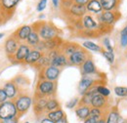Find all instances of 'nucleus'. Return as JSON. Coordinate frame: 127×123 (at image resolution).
<instances>
[{"label":"nucleus","mask_w":127,"mask_h":123,"mask_svg":"<svg viewBox=\"0 0 127 123\" xmlns=\"http://www.w3.org/2000/svg\"><path fill=\"white\" fill-rule=\"evenodd\" d=\"M56 91V83L49 80H40L37 83L35 96L51 98Z\"/></svg>","instance_id":"obj_2"},{"label":"nucleus","mask_w":127,"mask_h":123,"mask_svg":"<svg viewBox=\"0 0 127 123\" xmlns=\"http://www.w3.org/2000/svg\"><path fill=\"white\" fill-rule=\"evenodd\" d=\"M60 68L54 65H48L45 68L41 69L40 72V80H49L55 82L60 75Z\"/></svg>","instance_id":"obj_6"},{"label":"nucleus","mask_w":127,"mask_h":123,"mask_svg":"<svg viewBox=\"0 0 127 123\" xmlns=\"http://www.w3.org/2000/svg\"><path fill=\"white\" fill-rule=\"evenodd\" d=\"M96 72H97V69L94 64V62L90 58L87 59L85 62L81 65V73L83 75H92V74H95Z\"/></svg>","instance_id":"obj_17"},{"label":"nucleus","mask_w":127,"mask_h":123,"mask_svg":"<svg viewBox=\"0 0 127 123\" xmlns=\"http://www.w3.org/2000/svg\"><path fill=\"white\" fill-rule=\"evenodd\" d=\"M3 89L5 90V92L8 96V99L10 100H16L17 97L20 95L19 94V90H18V87H17V84L15 83L14 80L12 81H8L4 84V87Z\"/></svg>","instance_id":"obj_13"},{"label":"nucleus","mask_w":127,"mask_h":123,"mask_svg":"<svg viewBox=\"0 0 127 123\" xmlns=\"http://www.w3.org/2000/svg\"><path fill=\"white\" fill-rule=\"evenodd\" d=\"M46 5H47V0H40L37 4V7H36V11L38 12H42L45 8H46Z\"/></svg>","instance_id":"obj_37"},{"label":"nucleus","mask_w":127,"mask_h":123,"mask_svg":"<svg viewBox=\"0 0 127 123\" xmlns=\"http://www.w3.org/2000/svg\"><path fill=\"white\" fill-rule=\"evenodd\" d=\"M40 41L41 40H40V36H39L38 32L36 31H34V30H32V33L30 34L29 38L27 39V44H29L31 47L34 48Z\"/></svg>","instance_id":"obj_26"},{"label":"nucleus","mask_w":127,"mask_h":123,"mask_svg":"<svg viewBox=\"0 0 127 123\" xmlns=\"http://www.w3.org/2000/svg\"><path fill=\"white\" fill-rule=\"evenodd\" d=\"M4 37V33H0V39Z\"/></svg>","instance_id":"obj_48"},{"label":"nucleus","mask_w":127,"mask_h":123,"mask_svg":"<svg viewBox=\"0 0 127 123\" xmlns=\"http://www.w3.org/2000/svg\"><path fill=\"white\" fill-rule=\"evenodd\" d=\"M104 11H115L118 7L120 0H100Z\"/></svg>","instance_id":"obj_25"},{"label":"nucleus","mask_w":127,"mask_h":123,"mask_svg":"<svg viewBox=\"0 0 127 123\" xmlns=\"http://www.w3.org/2000/svg\"><path fill=\"white\" fill-rule=\"evenodd\" d=\"M87 12L86 6L84 5H78V4H74L72 3V5L68 8V13L69 15H71L73 18L79 20L81 18H83Z\"/></svg>","instance_id":"obj_14"},{"label":"nucleus","mask_w":127,"mask_h":123,"mask_svg":"<svg viewBox=\"0 0 127 123\" xmlns=\"http://www.w3.org/2000/svg\"><path fill=\"white\" fill-rule=\"evenodd\" d=\"M68 63V58H66L65 55H64L63 53L61 52L58 56H56L53 60H51V65H54V66H57V67H62L64 66Z\"/></svg>","instance_id":"obj_24"},{"label":"nucleus","mask_w":127,"mask_h":123,"mask_svg":"<svg viewBox=\"0 0 127 123\" xmlns=\"http://www.w3.org/2000/svg\"><path fill=\"white\" fill-rule=\"evenodd\" d=\"M86 9L88 12L94 14H101L104 11L100 0H90L86 5Z\"/></svg>","instance_id":"obj_19"},{"label":"nucleus","mask_w":127,"mask_h":123,"mask_svg":"<svg viewBox=\"0 0 127 123\" xmlns=\"http://www.w3.org/2000/svg\"><path fill=\"white\" fill-rule=\"evenodd\" d=\"M20 41L15 38L13 35L10 36L6 41H5V44H4V49H5V52L6 54L8 55V57H12L14 56V54L17 52L18 48L20 46Z\"/></svg>","instance_id":"obj_10"},{"label":"nucleus","mask_w":127,"mask_h":123,"mask_svg":"<svg viewBox=\"0 0 127 123\" xmlns=\"http://www.w3.org/2000/svg\"><path fill=\"white\" fill-rule=\"evenodd\" d=\"M96 123H107V120H106V118H105V117H102L101 119L97 120Z\"/></svg>","instance_id":"obj_47"},{"label":"nucleus","mask_w":127,"mask_h":123,"mask_svg":"<svg viewBox=\"0 0 127 123\" xmlns=\"http://www.w3.org/2000/svg\"><path fill=\"white\" fill-rule=\"evenodd\" d=\"M90 111H91L90 106H86V105H78V107L75 108V113L81 120H86L90 116Z\"/></svg>","instance_id":"obj_18"},{"label":"nucleus","mask_w":127,"mask_h":123,"mask_svg":"<svg viewBox=\"0 0 127 123\" xmlns=\"http://www.w3.org/2000/svg\"><path fill=\"white\" fill-rule=\"evenodd\" d=\"M18 110L14 101H6L0 104V121L18 117Z\"/></svg>","instance_id":"obj_3"},{"label":"nucleus","mask_w":127,"mask_h":123,"mask_svg":"<svg viewBox=\"0 0 127 123\" xmlns=\"http://www.w3.org/2000/svg\"><path fill=\"white\" fill-rule=\"evenodd\" d=\"M31 50H32V47L30 46L29 44H27V43H21L19 48H18V50H17V52L14 54V56L9 57V59L10 60L13 59V61L19 62H25L26 58L30 54Z\"/></svg>","instance_id":"obj_7"},{"label":"nucleus","mask_w":127,"mask_h":123,"mask_svg":"<svg viewBox=\"0 0 127 123\" xmlns=\"http://www.w3.org/2000/svg\"><path fill=\"white\" fill-rule=\"evenodd\" d=\"M8 99V96L5 92V90L3 88H0V104H3L4 102H6Z\"/></svg>","instance_id":"obj_40"},{"label":"nucleus","mask_w":127,"mask_h":123,"mask_svg":"<svg viewBox=\"0 0 127 123\" xmlns=\"http://www.w3.org/2000/svg\"><path fill=\"white\" fill-rule=\"evenodd\" d=\"M25 123H30V122H28V121H27V122H25Z\"/></svg>","instance_id":"obj_49"},{"label":"nucleus","mask_w":127,"mask_h":123,"mask_svg":"<svg viewBox=\"0 0 127 123\" xmlns=\"http://www.w3.org/2000/svg\"><path fill=\"white\" fill-rule=\"evenodd\" d=\"M14 102L18 110V115L21 116L25 114L29 110V108H31L32 104V99L28 95H19Z\"/></svg>","instance_id":"obj_4"},{"label":"nucleus","mask_w":127,"mask_h":123,"mask_svg":"<svg viewBox=\"0 0 127 123\" xmlns=\"http://www.w3.org/2000/svg\"><path fill=\"white\" fill-rule=\"evenodd\" d=\"M96 119L92 118V117H88L86 120H84V123H96Z\"/></svg>","instance_id":"obj_43"},{"label":"nucleus","mask_w":127,"mask_h":123,"mask_svg":"<svg viewBox=\"0 0 127 123\" xmlns=\"http://www.w3.org/2000/svg\"><path fill=\"white\" fill-rule=\"evenodd\" d=\"M81 47L73 42H66V43H63L62 46L60 47L61 52L64 55H65L66 57H69L71 54H73L74 52H76L77 50H79Z\"/></svg>","instance_id":"obj_16"},{"label":"nucleus","mask_w":127,"mask_h":123,"mask_svg":"<svg viewBox=\"0 0 127 123\" xmlns=\"http://www.w3.org/2000/svg\"><path fill=\"white\" fill-rule=\"evenodd\" d=\"M50 64H51V60H50V58L48 57L47 54H46V55H42V57L36 62L33 65H34L35 67L39 68V70H41V69L45 68L46 66L50 65Z\"/></svg>","instance_id":"obj_27"},{"label":"nucleus","mask_w":127,"mask_h":123,"mask_svg":"<svg viewBox=\"0 0 127 123\" xmlns=\"http://www.w3.org/2000/svg\"><path fill=\"white\" fill-rule=\"evenodd\" d=\"M89 117H92V118H94L96 120L101 119L102 117H104L103 109H102V108H91V111H90V116H89Z\"/></svg>","instance_id":"obj_32"},{"label":"nucleus","mask_w":127,"mask_h":123,"mask_svg":"<svg viewBox=\"0 0 127 123\" xmlns=\"http://www.w3.org/2000/svg\"><path fill=\"white\" fill-rule=\"evenodd\" d=\"M32 27L31 26H23L20 29H18L14 33L13 36L17 38L20 42L22 41H27V39L29 38L30 34L32 33Z\"/></svg>","instance_id":"obj_12"},{"label":"nucleus","mask_w":127,"mask_h":123,"mask_svg":"<svg viewBox=\"0 0 127 123\" xmlns=\"http://www.w3.org/2000/svg\"><path fill=\"white\" fill-rule=\"evenodd\" d=\"M19 119L18 117H15V118H12V119H7V120H2L0 121V123H18Z\"/></svg>","instance_id":"obj_42"},{"label":"nucleus","mask_w":127,"mask_h":123,"mask_svg":"<svg viewBox=\"0 0 127 123\" xmlns=\"http://www.w3.org/2000/svg\"><path fill=\"white\" fill-rule=\"evenodd\" d=\"M119 18V14L115 11H103L99 16L100 24H105L107 26H112Z\"/></svg>","instance_id":"obj_8"},{"label":"nucleus","mask_w":127,"mask_h":123,"mask_svg":"<svg viewBox=\"0 0 127 123\" xmlns=\"http://www.w3.org/2000/svg\"><path fill=\"white\" fill-rule=\"evenodd\" d=\"M40 123H55V122H54V121H52L51 119H49V118L47 117V118H44V119H42Z\"/></svg>","instance_id":"obj_46"},{"label":"nucleus","mask_w":127,"mask_h":123,"mask_svg":"<svg viewBox=\"0 0 127 123\" xmlns=\"http://www.w3.org/2000/svg\"><path fill=\"white\" fill-rule=\"evenodd\" d=\"M82 47L85 49H88L90 51H94V52H103L102 47L95 44L94 42H91V41H84L82 44Z\"/></svg>","instance_id":"obj_31"},{"label":"nucleus","mask_w":127,"mask_h":123,"mask_svg":"<svg viewBox=\"0 0 127 123\" xmlns=\"http://www.w3.org/2000/svg\"><path fill=\"white\" fill-rule=\"evenodd\" d=\"M103 55L104 57L109 61L110 63H113L114 62V52H111V51H103Z\"/></svg>","instance_id":"obj_36"},{"label":"nucleus","mask_w":127,"mask_h":123,"mask_svg":"<svg viewBox=\"0 0 127 123\" xmlns=\"http://www.w3.org/2000/svg\"><path fill=\"white\" fill-rule=\"evenodd\" d=\"M68 58V62L70 64L72 65H76V66H81L87 59H89V54L87 51H85L83 48H80L79 50H77L76 52H74L73 54H71Z\"/></svg>","instance_id":"obj_5"},{"label":"nucleus","mask_w":127,"mask_h":123,"mask_svg":"<svg viewBox=\"0 0 127 123\" xmlns=\"http://www.w3.org/2000/svg\"><path fill=\"white\" fill-rule=\"evenodd\" d=\"M89 1H90V0H72V2H73L74 4L84 5V6H86V5H87V3H88Z\"/></svg>","instance_id":"obj_41"},{"label":"nucleus","mask_w":127,"mask_h":123,"mask_svg":"<svg viewBox=\"0 0 127 123\" xmlns=\"http://www.w3.org/2000/svg\"><path fill=\"white\" fill-rule=\"evenodd\" d=\"M120 45L121 47L127 46V26L121 31V36H120Z\"/></svg>","instance_id":"obj_35"},{"label":"nucleus","mask_w":127,"mask_h":123,"mask_svg":"<svg viewBox=\"0 0 127 123\" xmlns=\"http://www.w3.org/2000/svg\"><path fill=\"white\" fill-rule=\"evenodd\" d=\"M21 0H0V12L11 14Z\"/></svg>","instance_id":"obj_15"},{"label":"nucleus","mask_w":127,"mask_h":123,"mask_svg":"<svg viewBox=\"0 0 127 123\" xmlns=\"http://www.w3.org/2000/svg\"><path fill=\"white\" fill-rule=\"evenodd\" d=\"M114 93L117 97L123 98V97H127V87H120L117 86L114 88Z\"/></svg>","instance_id":"obj_33"},{"label":"nucleus","mask_w":127,"mask_h":123,"mask_svg":"<svg viewBox=\"0 0 127 123\" xmlns=\"http://www.w3.org/2000/svg\"><path fill=\"white\" fill-rule=\"evenodd\" d=\"M119 119V113L116 108H112L111 110L108 113L107 123H117Z\"/></svg>","instance_id":"obj_29"},{"label":"nucleus","mask_w":127,"mask_h":123,"mask_svg":"<svg viewBox=\"0 0 127 123\" xmlns=\"http://www.w3.org/2000/svg\"><path fill=\"white\" fill-rule=\"evenodd\" d=\"M82 25L85 30H97L99 24L89 15H85L82 19Z\"/></svg>","instance_id":"obj_22"},{"label":"nucleus","mask_w":127,"mask_h":123,"mask_svg":"<svg viewBox=\"0 0 127 123\" xmlns=\"http://www.w3.org/2000/svg\"><path fill=\"white\" fill-rule=\"evenodd\" d=\"M103 43H104V45H105V47H106L107 51H111V52H113V48H112V46H111V41H110V38H109V37H106V38H104V41H103Z\"/></svg>","instance_id":"obj_38"},{"label":"nucleus","mask_w":127,"mask_h":123,"mask_svg":"<svg viewBox=\"0 0 127 123\" xmlns=\"http://www.w3.org/2000/svg\"><path fill=\"white\" fill-rule=\"evenodd\" d=\"M108 103V100L106 97L100 95V94H96L95 96L92 98V101H91V107L92 108H105L106 105Z\"/></svg>","instance_id":"obj_20"},{"label":"nucleus","mask_w":127,"mask_h":123,"mask_svg":"<svg viewBox=\"0 0 127 123\" xmlns=\"http://www.w3.org/2000/svg\"><path fill=\"white\" fill-rule=\"evenodd\" d=\"M47 116L49 119H51L52 121L56 122L60 119H62L64 116V112L63 109L61 108H58V109H55L53 111H50L47 113Z\"/></svg>","instance_id":"obj_28"},{"label":"nucleus","mask_w":127,"mask_h":123,"mask_svg":"<svg viewBox=\"0 0 127 123\" xmlns=\"http://www.w3.org/2000/svg\"><path fill=\"white\" fill-rule=\"evenodd\" d=\"M42 55H43L42 52H40V51H38L36 49H32L31 52H30V54L26 58L25 62L28 63V64H34L36 62L42 57Z\"/></svg>","instance_id":"obj_21"},{"label":"nucleus","mask_w":127,"mask_h":123,"mask_svg":"<svg viewBox=\"0 0 127 123\" xmlns=\"http://www.w3.org/2000/svg\"><path fill=\"white\" fill-rule=\"evenodd\" d=\"M77 104H79L78 99H77V98H74V99L70 100L68 103H66V108H75V106H76Z\"/></svg>","instance_id":"obj_39"},{"label":"nucleus","mask_w":127,"mask_h":123,"mask_svg":"<svg viewBox=\"0 0 127 123\" xmlns=\"http://www.w3.org/2000/svg\"><path fill=\"white\" fill-rule=\"evenodd\" d=\"M96 80L91 75H83L79 84H78V91L80 95H84L88 90H90L93 86H95Z\"/></svg>","instance_id":"obj_9"},{"label":"nucleus","mask_w":127,"mask_h":123,"mask_svg":"<svg viewBox=\"0 0 127 123\" xmlns=\"http://www.w3.org/2000/svg\"><path fill=\"white\" fill-rule=\"evenodd\" d=\"M44 44H45V50L46 51H52V50L60 49V47L62 46V44H63V41L58 36V37H55L53 39L44 41Z\"/></svg>","instance_id":"obj_23"},{"label":"nucleus","mask_w":127,"mask_h":123,"mask_svg":"<svg viewBox=\"0 0 127 123\" xmlns=\"http://www.w3.org/2000/svg\"><path fill=\"white\" fill-rule=\"evenodd\" d=\"M52 3H53V5H54L55 8H58V7H59L60 0H52Z\"/></svg>","instance_id":"obj_45"},{"label":"nucleus","mask_w":127,"mask_h":123,"mask_svg":"<svg viewBox=\"0 0 127 123\" xmlns=\"http://www.w3.org/2000/svg\"><path fill=\"white\" fill-rule=\"evenodd\" d=\"M60 108V104L59 102L57 101V99L55 98H49L47 102V105H46V111L50 112V111H53L55 109H58Z\"/></svg>","instance_id":"obj_30"},{"label":"nucleus","mask_w":127,"mask_h":123,"mask_svg":"<svg viewBox=\"0 0 127 123\" xmlns=\"http://www.w3.org/2000/svg\"><path fill=\"white\" fill-rule=\"evenodd\" d=\"M55 123H68V122H67V119H66V117H65V115H64L62 119H60V120L56 121Z\"/></svg>","instance_id":"obj_44"},{"label":"nucleus","mask_w":127,"mask_h":123,"mask_svg":"<svg viewBox=\"0 0 127 123\" xmlns=\"http://www.w3.org/2000/svg\"><path fill=\"white\" fill-rule=\"evenodd\" d=\"M97 92H98V94H100V95H102V96H104V97H106V98L111 95L110 89H108L107 87L102 86V85H98V86H97Z\"/></svg>","instance_id":"obj_34"},{"label":"nucleus","mask_w":127,"mask_h":123,"mask_svg":"<svg viewBox=\"0 0 127 123\" xmlns=\"http://www.w3.org/2000/svg\"><path fill=\"white\" fill-rule=\"evenodd\" d=\"M49 100L47 97H39L35 96L34 98V105H33V110L36 115L42 114L44 111H46V105Z\"/></svg>","instance_id":"obj_11"},{"label":"nucleus","mask_w":127,"mask_h":123,"mask_svg":"<svg viewBox=\"0 0 127 123\" xmlns=\"http://www.w3.org/2000/svg\"><path fill=\"white\" fill-rule=\"evenodd\" d=\"M33 30L38 32L40 38L43 41H47L50 39H53L55 37H58L59 30L51 23H37L33 25Z\"/></svg>","instance_id":"obj_1"}]
</instances>
